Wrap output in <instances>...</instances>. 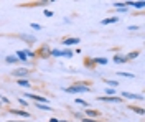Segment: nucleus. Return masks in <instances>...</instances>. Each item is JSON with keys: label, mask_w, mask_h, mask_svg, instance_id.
<instances>
[{"label": "nucleus", "mask_w": 145, "mask_h": 122, "mask_svg": "<svg viewBox=\"0 0 145 122\" xmlns=\"http://www.w3.org/2000/svg\"><path fill=\"white\" fill-rule=\"evenodd\" d=\"M20 40H23V41H27V43H36V38L31 37V35H18Z\"/></svg>", "instance_id": "obj_16"}, {"label": "nucleus", "mask_w": 145, "mask_h": 122, "mask_svg": "<svg viewBox=\"0 0 145 122\" xmlns=\"http://www.w3.org/2000/svg\"><path fill=\"white\" fill-rule=\"evenodd\" d=\"M114 7H116V8H120V7H125V2H116V3H114Z\"/></svg>", "instance_id": "obj_30"}, {"label": "nucleus", "mask_w": 145, "mask_h": 122, "mask_svg": "<svg viewBox=\"0 0 145 122\" xmlns=\"http://www.w3.org/2000/svg\"><path fill=\"white\" fill-rule=\"evenodd\" d=\"M101 115L99 111H96V109H91V107H88V111L84 112V117H88V119H97Z\"/></svg>", "instance_id": "obj_8"}, {"label": "nucleus", "mask_w": 145, "mask_h": 122, "mask_svg": "<svg viewBox=\"0 0 145 122\" xmlns=\"http://www.w3.org/2000/svg\"><path fill=\"white\" fill-rule=\"evenodd\" d=\"M50 122H59V119H56V117H51V119H50Z\"/></svg>", "instance_id": "obj_35"}, {"label": "nucleus", "mask_w": 145, "mask_h": 122, "mask_svg": "<svg viewBox=\"0 0 145 122\" xmlns=\"http://www.w3.org/2000/svg\"><path fill=\"white\" fill-rule=\"evenodd\" d=\"M15 56H17V59L20 61V63H27L28 58L25 56V53L22 51V50H18V51H15Z\"/></svg>", "instance_id": "obj_13"}, {"label": "nucleus", "mask_w": 145, "mask_h": 122, "mask_svg": "<svg viewBox=\"0 0 145 122\" xmlns=\"http://www.w3.org/2000/svg\"><path fill=\"white\" fill-rule=\"evenodd\" d=\"M30 28H33V30H36V31H40V30H41V25H40V23H30Z\"/></svg>", "instance_id": "obj_27"}, {"label": "nucleus", "mask_w": 145, "mask_h": 122, "mask_svg": "<svg viewBox=\"0 0 145 122\" xmlns=\"http://www.w3.org/2000/svg\"><path fill=\"white\" fill-rule=\"evenodd\" d=\"M35 106L38 109H41V111H51V107L50 106H46V104H40V102H35Z\"/></svg>", "instance_id": "obj_23"}, {"label": "nucleus", "mask_w": 145, "mask_h": 122, "mask_svg": "<svg viewBox=\"0 0 145 122\" xmlns=\"http://www.w3.org/2000/svg\"><path fill=\"white\" fill-rule=\"evenodd\" d=\"M120 96H122V97H129V99H134V101H144V96H142V94H134V93L124 91V93H120Z\"/></svg>", "instance_id": "obj_6"}, {"label": "nucleus", "mask_w": 145, "mask_h": 122, "mask_svg": "<svg viewBox=\"0 0 145 122\" xmlns=\"http://www.w3.org/2000/svg\"><path fill=\"white\" fill-rule=\"evenodd\" d=\"M28 74H30V69H28V68H15V69L12 71V76H13L15 79H27Z\"/></svg>", "instance_id": "obj_2"}, {"label": "nucleus", "mask_w": 145, "mask_h": 122, "mask_svg": "<svg viewBox=\"0 0 145 122\" xmlns=\"http://www.w3.org/2000/svg\"><path fill=\"white\" fill-rule=\"evenodd\" d=\"M119 22V17H109V18L101 20V25H114Z\"/></svg>", "instance_id": "obj_12"}, {"label": "nucleus", "mask_w": 145, "mask_h": 122, "mask_svg": "<svg viewBox=\"0 0 145 122\" xmlns=\"http://www.w3.org/2000/svg\"><path fill=\"white\" fill-rule=\"evenodd\" d=\"M117 76H122V78H129V79H135V74H130V73H124V71H119Z\"/></svg>", "instance_id": "obj_21"}, {"label": "nucleus", "mask_w": 145, "mask_h": 122, "mask_svg": "<svg viewBox=\"0 0 145 122\" xmlns=\"http://www.w3.org/2000/svg\"><path fill=\"white\" fill-rule=\"evenodd\" d=\"M106 96H116V89L114 87H106Z\"/></svg>", "instance_id": "obj_25"}, {"label": "nucleus", "mask_w": 145, "mask_h": 122, "mask_svg": "<svg viewBox=\"0 0 145 122\" xmlns=\"http://www.w3.org/2000/svg\"><path fill=\"white\" fill-rule=\"evenodd\" d=\"M61 56H64V58H72V56H74V53H72L71 50H61Z\"/></svg>", "instance_id": "obj_20"}, {"label": "nucleus", "mask_w": 145, "mask_h": 122, "mask_svg": "<svg viewBox=\"0 0 145 122\" xmlns=\"http://www.w3.org/2000/svg\"><path fill=\"white\" fill-rule=\"evenodd\" d=\"M25 97H28V99H33L35 102H40V104H46V106H50V99H46V97H43V96H38V94H30V93H27V94H25Z\"/></svg>", "instance_id": "obj_3"}, {"label": "nucleus", "mask_w": 145, "mask_h": 122, "mask_svg": "<svg viewBox=\"0 0 145 122\" xmlns=\"http://www.w3.org/2000/svg\"><path fill=\"white\" fill-rule=\"evenodd\" d=\"M82 122H97L96 119H88V117H82Z\"/></svg>", "instance_id": "obj_34"}, {"label": "nucleus", "mask_w": 145, "mask_h": 122, "mask_svg": "<svg viewBox=\"0 0 145 122\" xmlns=\"http://www.w3.org/2000/svg\"><path fill=\"white\" fill-rule=\"evenodd\" d=\"M127 30H130V31H137V30H138V27H137V25H129V27H127Z\"/></svg>", "instance_id": "obj_31"}, {"label": "nucleus", "mask_w": 145, "mask_h": 122, "mask_svg": "<svg viewBox=\"0 0 145 122\" xmlns=\"http://www.w3.org/2000/svg\"><path fill=\"white\" fill-rule=\"evenodd\" d=\"M64 93L68 94H81V93H89L91 87L89 86H86L84 83H76V84L72 86H68V87H63Z\"/></svg>", "instance_id": "obj_1"}, {"label": "nucleus", "mask_w": 145, "mask_h": 122, "mask_svg": "<svg viewBox=\"0 0 145 122\" xmlns=\"http://www.w3.org/2000/svg\"><path fill=\"white\" fill-rule=\"evenodd\" d=\"M22 51L25 53V56H27V58H31V59H35V58H36V53H35V51H31V50H28V48H27V50H22Z\"/></svg>", "instance_id": "obj_19"}, {"label": "nucleus", "mask_w": 145, "mask_h": 122, "mask_svg": "<svg viewBox=\"0 0 145 122\" xmlns=\"http://www.w3.org/2000/svg\"><path fill=\"white\" fill-rule=\"evenodd\" d=\"M50 56L61 58V50H59V48H51V50H50Z\"/></svg>", "instance_id": "obj_17"}, {"label": "nucleus", "mask_w": 145, "mask_h": 122, "mask_svg": "<svg viewBox=\"0 0 145 122\" xmlns=\"http://www.w3.org/2000/svg\"><path fill=\"white\" fill-rule=\"evenodd\" d=\"M74 117H78V119H81V121H82V117H84V114H79V112H74Z\"/></svg>", "instance_id": "obj_33"}, {"label": "nucleus", "mask_w": 145, "mask_h": 122, "mask_svg": "<svg viewBox=\"0 0 145 122\" xmlns=\"http://www.w3.org/2000/svg\"><path fill=\"white\" fill-rule=\"evenodd\" d=\"M8 114H13V115H18V117H23V119H30V117H31L30 112L22 111V109H8Z\"/></svg>", "instance_id": "obj_5"}, {"label": "nucleus", "mask_w": 145, "mask_h": 122, "mask_svg": "<svg viewBox=\"0 0 145 122\" xmlns=\"http://www.w3.org/2000/svg\"><path fill=\"white\" fill-rule=\"evenodd\" d=\"M106 84L112 86V87L116 89V86H120V83H119V81H114V79H106Z\"/></svg>", "instance_id": "obj_22"}, {"label": "nucleus", "mask_w": 145, "mask_h": 122, "mask_svg": "<svg viewBox=\"0 0 145 122\" xmlns=\"http://www.w3.org/2000/svg\"><path fill=\"white\" fill-rule=\"evenodd\" d=\"M112 61H114L116 65H124V63H127V58L124 56V55H116Z\"/></svg>", "instance_id": "obj_14"}, {"label": "nucleus", "mask_w": 145, "mask_h": 122, "mask_svg": "<svg viewBox=\"0 0 145 122\" xmlns=\"http://www.w3.org/2000/svg\"><path fill=\"white\" fill-rule=\"evenodd\" d=\"M5 63H7V65H15V66H17L20 61L17 59V56H15V55H8V56L5 58Z\"/></svg>", "instance_id": "obj_15"}, {"label": "nucleus", "mask_w": 145, "mask_h": 122, "mask_svg": "<svg viewBox=\"0 0 145 122\" xmlns=\"http://www.w3.org/2000/svg\"><path fill=\"white\" fill-rule=\"evenodd\" d=\"M10 122H27V121H10Z\"/></svg>", "instance_id": "obj_36"}, {"label": "nucleus", "mask_w": 145, "mask_h": 122, "mask_svg": "<svg viewBox=\"0 0 145 122\" xmlns=\"http://www.w3.org/2000/svg\"><path fill=\"white\" fill-rule=\"evenodd\" d=\"M91 61H92V65H94V66H96V65L104 66V65H107V63H109L107 58H91Z\"/></svg>", "instance_id": "obj_11"}, {"label": "nucleus", "mask_w": 145, "mask_h": 122, "mask_svg": "<svg viewBox=\"0 0 145 122\" xmlns=\"http://www.w3.org/2000/svg\"><path fill=\"white\" fill-rule=\"evenodd\" d=\"M125 7L129 8V7H134V8H144L145 7V2L144 0H140V2H125Z\"/></svg>", "instance_id": "obj_10"}, {"label": "nucleus", "mask_w": 145, "mask_h": 122, "mask_svg": "<svg viewBox=\"0 0 145 122\" xmlns=\"http://www.w3.org/2000/svg\"><path fill=\"white\" fill-rule=\"evenodd\" d=\"M130 109H132V111H134V112H137V114H140V115H144V109H142V107H134V106H132V107H130Z\"/></svg>", "instance_id": "obj_26"}, {"label": "nucleus", "mask_w": 145, "mask_h": 122, "mask_svg": "<svg viewBox=\"0 0 145 122\" xmlns=\"http://www.w3.org/2000/svg\"><path fill=\"white\" fill-rule=\"evenodd\" d=\"M17 84L22 86V87H31V84H30L28 79H17Z\"/></svg>", "instance_id": "obj_18"}, {"label": "nucleus", "mask_w": 145, "mask_h": 122, "mask_svg": "<svg viewBox=\"0 0 145 122\" xmlns=\"http://www.w3.org/2000/svg\"><path fill=\"white\" fill-rule=\"evenodd\" d=\"M97 101H102V102H116V104H122L124 99H120V96H101L97 97Z\"/></svg>", "instance_id": "obj_4"}, {"label": "nucleus", "mask_w": 145, "mask_h": 122, "mask_svg": "<svg viewBox=\"0 0 145 122\" xmlns=\"http://www.w3.org/2000/svg\"><path fill=\"white\" fill-rule=\"evenodd\" d=\"M18 102L22 104V106H23V107H28V101H25V99H23V97H20V99H18Z\"/></svg>", "instance_id": "obj_29"}, {"label": "nucleus", "mask_w": 145, "mask_h": 122, "mask_svg": "<svg viewBox=\"0 0 145 122\" xmlns=\"http://www.w3.org/2000/svg\"><path fill=\"white\" fill-rule=\"evenodd\" d=\"M50 50H51V48L48 46V45H43V46L40 48V51L36 53V56H43V58H48V56H50Z\"/></svg>", "instance_id": "obj_9"}, {"label": "nucleus", "mask_w": 145, "mask_h": 122, "mask_svg": "<svg viewBox=\"0 0 145 122\" xmlns=\"http://www.w3.org/2000/svg\"><path fill=\"white\" fill-rule=\"evenodd\" d=\"M53 15H54V13L51 12V10H45V17H48V18H51Z\"/></svg>", "instance_id": "obj_32"}, {"label": "nucleus", "mask_w": 145, "mask_h": 122, "mask_svg": "<svg viewBox=\"0 0 145 122\" xmlns=\"http://www.w3.org/2000/svg\"><path fill=\"white\" fill-rule=\"evenodd\" d=\"M138 55H140V53H138V51H132V53H129V55H127V61H129V59H135L137 56H138Z\"/></svg>", "instance_id": "obj_24"}, {"label": "nucleus", "mask_w": 145, "mask_h": 122, "mask_svg": "<svg viewBox=\"0 0 145 122\" xmlns=\"http://www.w3.org/2000/svg\"><path fill=\"white\" fill-rule=\"evenodd\" d=\"M79 38H63L61 40V45L63 46H72V45H79Z\"/></svg>", "instance_id": "obj_7"}, {"label": "nucleus", "mask_w": 145, "mask_h": 122, "mask_svg": "<svg viewBox=\"0 0 145 122\" xmlns=\"http://www.w3.org/2000/svg\"><path fill=\"white\" fill-rule=\"evenodd\" d=\"M74 102H76V104H81V106H84V107H89V104L86 102V101H84V99H76V101H74Z\"/></svg>", "instance_id": "obj_28"}]
</instances>
